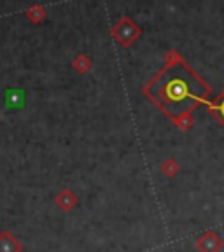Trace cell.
<instances>
[{
    "instance_id": "obj_1",
    "label": "cell",
    "mask_w": 224,
    "mask_h": 252,
    "mask_svg": "<svg viewBox=\"0 0 224 252\" xmlns=\"http://www.w3.org/2000/svg\"><path fill=\"white\" fill-rule=\"evenodd\" d=\"M165 98L172 103H184L194 98L189 81L184 75H175V77L168 79V83L165 84Z\"/></svg>"
},
{
    "instance_id": "obj_2",
    "label": "cell",
    "mask_w": 224,
    "mask_h": 252,
    "mask_svg": "<svg viewBox=\"0 0 224 252\" xmlns=\"http://www.w3.org/2000/svg\"><path fill=\"white\" fill-rule=\"evenodd\" d=\"M217 112H219V116L223 118V121H224V100L219 103V105H217Z\"/></svg>"
}]
</instances>
